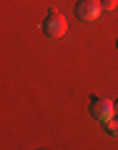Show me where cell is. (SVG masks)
Wrapping results in <instances>:
<instances>
[{
    "label": "cell",
    "instance_id": "6",
    "mask_svg": "<svg viewBox=\"0 0 118 150\" xmlns=\"http://www.w3.org/2000/svg\"><path fill=\"white\" fill-rule=\"evenodd\" d=\"M116 112H118V98H116Z\"/></svg>",
    "mask_w": 118,
    "mask_h": 150
},
{
    "label": "cell",
    "instance_id": "1",
    "mask_svg": "<svg viewBox=\"0 0 118 150\" xmlns=\"http://www.w3.org/2000/svg\"><path fill=\"white\" fill-rule=\"evenodd\" d=\"M103 13V0H78L75 3V18L83 23H96Z\"/></svg>",
    "mask_w": 118,
    "mask_h": 150
},
{
    "label": "cell",
    "instance_id": "5",
    "mask_svg": "<svg viewBox=\"0 0 118 150\" xmlns=\"http://www.w3.org/2000/svg\"><path fill=\"white\" fill-rule=\"evenodd\" d=\"M118 5V0H103V10H113Z\"/></svg>",
    "mask_w": 118,
    "mask_h": 150
},
{
    "label": "cell",
    "instance_id": "3",
    "mask_svg": "<svg viewBox=\"0 0 118 150\" xmlns=\"http://www.w3.org/2000/svg\"><path fill=\"white\" fill-rule=\"evenodd\" d=\"M91 115L98 123H108L116 115V103L108 100V98H93L91 100Z\"/></svg>",
    "mask_w": 118,
    "mask_h": 150
},
{
    "label": "cell",
    "instance_id": "4",
    "mask_svg": "<svg viewBox=\"0 0 118 150\" xmlns=\"http://www.w3.org/2000/svg\"><path fill=\"white\" fill-rule=\"evenodd\" d=\"M103 128H106V133L108 135H113V138H118V112L113 115L108 123H103Z\"/></svg>",
    "mask_w": 118,
    "mask_h": 150
},
{
    "label": "cell",
    "instance_id": "2",
    "mask_svg": "<svg viewBox=\"0 0 118 150\" xmlns=\"http://www.w3.org/2000/svg\"><path fill=\"white\" fill-rule=\"evenodd\" d=\"M43 30H45V35L48 38H63L65 35V30H68V23H65V18H63V13H58V10H50L48 13V18H45V23H43Z\"/></svg>",
    "mask_w": 118,
    "mask_h": 150
}]
</instances>
